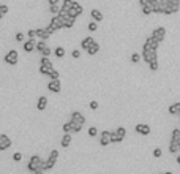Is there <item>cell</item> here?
<instances>
[{"label": "cell", "mask_w": 180, "mask_h": 174, "mask_svg": "<svg viewBox=\"0 0 180 174\" xmlns=\"http://www.w3.org/2000/svg\"><path fill=\"white\" fill-rule=\"evenodd\" d=\"M27 169L30 172H35L38 169H44V160L40 157V155H33V157H30V160H28Z\"/></svg>", "instance_id": "obj_1"}, {"label": "cell", "mask_w": 180, "mask_h": 174, "mask_svg": "<svg viewBox=\"0 0 180 174\" xmlns=\"http://www.w3.org/2000/svg\"><path fill=\"white\" fill-rule=\"evenodd\" d=\"M142 59H144L145 63H150L153 60H158V54H156V49L150 48L149 44L144 43V46H142Z\"/></svg>", "instance_id": "obj_2"}, {"label": "cell", "mask_w": 180, "mask_h": 174, "mask_svg": "<svg viewBox=\"0 0 180 174\" xmlns=\"http://www.w3.org/2000/svg\"><path fill=\"white\" fill-rule=\"evenodd\" d=\"M82 124H79V122H76V120H73V119H71V120L68 122V124H65L63 127H62V130L65 131V133H79L81 130H82Z\"/></svg>", "instance_id": "obj_3"}, {"label": "cell", "mask_w": 180, "mask_h": 174, "mask_svg": "<svg viewBox=\"0 0 180 174\" xmlns=\"http://www.w3.org/2000/svg\"><path fill=\"white\" fill-rule=\"evenodd\" d=\"M57 158H59V150H52L49 154V157H47V160L44 161V171H49L55 166V163H57Z\"/></svg>", "instance_id": "obj_4"}, {"label": "cell", "mask_w": 180, "mask_h": 174, "mask_svg": "<svg viewBox=\"0 0 180 174\" xmlns=\"http://www.w3.org/2000/svg\"><path fill=\"white\" fill-rule=\"evenodd\" d=\"M17 60H19V54H17V51L13 49V51H9V52L5 54V63H8V65H16Z\"/></svg>", "instance_id": "obj_5"}, {"label": "cell", "mask_w": 180, "mask_h": 174, "mask_svg": "<svg viewBox=\"0 0 180 174\" xmlns=\"http://www.w3.org/2000/svg\"><path fill=\"white\" fill-rule=\"evenodd\" d=\"M47 89H49L51 92H54V94H59L60 90H62L60 79H51L49 82H47Z\"/></svg>", "instance_id": "obj_6"}, {"label": "cell", "mask_w": 180, "mask_h": 174, "mask_svg": "<svg viewBox=\"0 0 180 174\" xmlns=\"http://www.w3.org/2000/svg\"><path fill=\"white\" fill-rule=\"evenodd\" d=\"M82 11H84V8H82V5H81V3H78V2H74V3H73V6L68 10L70 16H73V17H78V16H81V14H82Z\"/></svg>", "instance_id": "obj_7"}, {"label": "cell", "mask_w": 180, "mask_h": 174, "mask_svg": "<svg viewBox=\"0 0 180 174\" xmlns=\"http://www.w3.org/2000/svg\"><path fill=\"white\" fill-rule=\"evenodd\" d=\"M152 36L156 38L161 43L164 40V36H166V29H164V27H156V29H153V32H152Z\"/></svg>", "instance_id": "obj_8"}, {"label": "cell", "mask_w": 180, "mask_h": 174, "mask_svg": "<svg viewBox=\"0 0 180 174\" xmlns=\"http://www.w3.org/2000/svg\"><path fill=\"white\" fill-rule=\"evenodd\" d=\"M22 49H24V52H33V51L36 49V43H35V40H32V38L25 40V41L22 43Z\"/></svg>", "instance_id": "obj_9"}, {"label": "cell", "mask_w": 180, "mask_h": 174, "mask_svg": "<svg viewBox=\"0 0 180 174\" xmlns=\"http://www.w3.org/2000/svg\"><path fill=\"white\" fill-rule=\"evenodd\" d=\"M9 146H11V139H9L8 135H0V150H6L9 149Z\"/></svg>", "instance_id": "obj_10"}, {"label": "cell", "mask_w": 180, "mask_h": 174, "mask_svg": "<svg viewBox=\"0 0 180 174\" xmlns=\"http://www.w3.org/2000/svg\"><path fill=\"white\" fill-rule=\"evenodd\" d=\"M112 141H111V131H108V130H104V131H101V135H100V144L101 146H109Z\"/></svg>", "instance_id": "obj_11"}, {"label": "cell", "mask_w": 180, "mask_h": 174, "mask_svg": "<svg viewBox=\"0 0 180 174\" xmlns=\"http://www.w3.org/2000/svg\"><path fill=\"white\" fill-rule=\"evenodd\" d=\"M134 130H136V133H139V135H144V136L150 135V131H152V130H150V127H149L147 124H138Z\"/></svg>", "instance_id": "obj_12"}, {"label": "cell", "mask_w": 180, "mask_h": 174, "mask_svg": "<svg viewBox=\"0 0 180 174\" xmlns=\"http://www.w3.org/2000/svg\"><path fill=\"white\" fill-rule=\"evenodd\" d=\"M180 10V3H169L166 5V10H164V14H174Z\"/></svg>", "instance_id": "obj_13"}, {"label": "cell", "mask_w": 180, "mask_h": 174, "mask_svg": "<svg viewBox=\"0 0 180 174\" xmlns=\"http://www.w3.org/2000/svg\"><path fill=\"white\" fill-rule=\"evenodd\" d=\"M51 22H52V24H54V25L57 27V29H59V30H60V29H65V22H63V17H62L60 14L54 16L52 19H51Z\"/></svg>", "instance_id": "obj_14"}, {"label": "cell", "mask_w": 180, "mask_h": 174, "mask_svg": "<svg viewBox=\"0 0 180 174\" xmlns=\"http://www.w3.org/2000/svg\"><path fill=\"white\" fill-rule=\"evenodd\" d=\"M93 43H95V38H93V36H85V38L81 41V48L85 49V52H87V49L92 46Z\"/></svg>", "instance_id": "obj_15"}, {"label": "cell", "mask_w": 180, "mask_h": 174, "mask_svg": "<svg viewBox=\"0 0 180 174\" xmlns=\"http://www.w3.org/2000/svg\"><path fill=\"white\" fill-rule=\"evenodd\" d=\"M36 35H38V38L40 40H49V36H51V33L47 32V29H36Z\"/></svg>", "instance_id": "obj_16"}, {"label": "cell", "mask_w": 180, "mask_h": 174, "mask_svg": "<svg viewBox=\"0 0 180 174\" xmlns=\"http://www.w3.org/2000/svg\"><path fill=\"white\" fill-rule=\"evenodd\" d=\"M47 106V98L46 97H40L38 98V103H36V109L38 111H44Z\"/></svg>", "instance_id": "obj_17"}, {"label": "cell", "mask_w": 180, "mask_h": 174, "mask_svg": "<svg viewBox=\"0 0 180 174\" xmlns=\"http://www.w3.org/2000/svg\"><path fill=\"white\" fill-rule=\"evenodd\" d=\"M71 119L73 120H76V122H79V124H85V117L79 113V111H73V114H71Z\"/></svg>", "instance_id": "obj_18"}, {"label": "cell", "mask_w": 180, "mask_h": 174, "mask_svg": "<svg viewBox=\"0 0 180 174\" xmlns=\"http://www.w3.org/2000/svg\"><path fill=\"white\" fill-rule=\"evenodd\" d=\"M145 44H149V46H150V48H153V49H158V46H160V41L150 35L149 38L145 40Z\"/></svg>", "instance_id": "obj_19"}, {"label": "cell", "mask_w": 180, "mask_h": 174, "mask_svg": "<svg viewBox=\"0 0 180 174\" xmlns=\"http://www.w3.org/2000/svg\"><path fill=\"white\" fill-rule=\"evenodd\" d=\"M169 152H171V154H177V152H180V147H178L177 139H171V143H169Z\"/></svg>", "instance_id": "obj_20"}, {"label": "cell", "mask_w": 180, "mask_h": 174, "mask_svg": "<svg viewBox=\"0 0 180 174\" xmlns=\"http://www.w3.org/2000/svg\"><path fill=\"white\" fill-rule=\"evenodd\" d=\"M167 111H169L171 116H178V113H180V103H174V105H171V106L167 108Z\"/></svg>", "instance_id": "obj_21"}, {"label": "cell", "mask_w": 180, "mask_h": 174, "mask_svg": "<svg viewBox=\"0 0 180 174\" xmlns=\"http://www.w3.org/2000/svg\"><path fill=\"white\" fill-rule=\"evenodd\" d=\"M71 133H65L63 135V138H62V147H70V144H71Z\"/></svg>", "instance_id": "obj_22"}, {"label": "cell", "mask_w": 180, "mask_h": 174, "mask_svg": "<svg viewBox=\"0 0 180 174\" xmlns=\"http://www.w3.org/2000/svg\"><path fill=\"white\" fill-rule=\"evenodd\" d=\"M90 16H92V19L97 21V22H101L103 21V13L100 10H92L90 11Z\"/></svg>", "instance_id": "obj_23"}, {"label": "cell", "mask_w": 180, "mask_h": 174, "mask_svg": "<svg viewBox=\"0 0 180 174\" xmlns=\"http://www.w3.org/2000/svg\"><path fill=\"white\" fill-rule=\"evenodd\" d=\"M54 70V65H40V73L44 76H49V73Z\"/></svg>", "instance_id": "obj_24"}, {"label": "cell", "mask_w": 180, "mask_h": 174, "mask_svg": "<svg viewBox=\"0 0 180 174\" xmlns=\"http://www.w3.org/2000/svg\"><path fill=\"white\" fill-rule=\"evenodd\" d=\"M87 52L90 54V56H95V54H98V52H100V44H98L97 41H95V43L92 44V46L87 49Z\"/></svg>", "instance_id": "obj_25"}, {"label": "cell", "mask_w": 180, "mask_h": 174, "mask_svg": "<svg viewBox=\"0 0 180 174\" xmlns=\"http://www.w3.org/2000/svg\"><path fill=\"white\" fill-rule=\"evenodd\" d=\"M73 3H74L73 0H62V10L63 11H68L70 8L73 6Z\"/></svg>", "instance_id": "obj_26"}, {"label": "cell", "mask_w": 180, "mask_h": 174, "mask_svg": "<svg viewBox=\"0 0 180 174\" xmlns=\"http://www.w3.org/2000/svg\"><path fill=\"white\" fill-rule=\"evenodd\" d=\"M46 48H47V43H46L44 40H40V41L36 43V51H38V52L43 54V51H44Z\"/></svg>", "instance_id": "obj_27"}, {"label": "cell", "mask_w": 180, "mask_h": 174, "mask_svg": "<svg viewBox=\"0 0 180 174\" xmlns=\"http://www.w3.org/2000/svg\"><path fill=\"white\" fill-rule=\"evenodd\" d=\"M111 141L112 143H122L123 141V138L117 133V131H111Z\"/></svg>", "instance_id": "obj_28"}, {"label": "cell", "mask_w": 180, "mask_h": 174, "mask_svg": "<svg viewBox=\"0 0 180 174\" xmlns=\"http://www.w3.org/2000/svg\"><path fill=\"white\" fill-rule=\"evenodd\" d=\"M54 54L59 59H62V57H65V54H66V51H65V48H62V46H59V48H55L54 49Z\"/></svg>", "instance_id": "obj_29"}, {"label": "cell", "mask_w": 180, "mask_h": 174, "mask_svg": "<svg viewBox=\"0 0 180 174\" xmlns=\"http://www.w3.org/2000/svg\"><path fill=\"white\" fill-rule=\"evenodd\" d=\"M60 8H62V6H59V3H54V5H49V11H51L54 16H57V14L60 13Z\"/></svg>", "instance_id": "obj_30"}, {"label": "cell", "mask_w": 180, "mask_h": 174, "mask_svg": "<svg viewBox=\"0 0 180 174\" xmlns=\"http://www.w3.org/2000/svg\"><path fill=\"white\" fill-rule=\"evenodd\" d=\"M152 13H153V5L152 3L142 6V14H152Z\"/></svg>", "instance_id": "obj_31"}, {"label": "cell", "mask_w": 180, "mask_h": 174, "mask_svg": "<svg viewBox=\"0 0 180 174\" xmlns=\"http://www.w3.org/2000/svg\"><path fill=\"white\" fill-rule=\"evenodd\" d=\"M87 29H89L90 32H97V30H98V22H97V21H92V22H89Z\"/></svg>", "instance_id": "obj_32"}, {"label": "cell", "mask_w": 180, "mask_h": 174, "mask_svg": "<svg viewBox=\"0 0 180 174\" xmlns=\"http://www.w3.org/2000/svg\"><path fill=\"white\" fill-rule=\"evenodd\" d=\"M46 29H47V32H49L51 35H54V33H55L57 30H59V29H57V27H55V25L52 24V22H49V24H47V27H46Z\"/></svg>", "instance_id": "obj_33"}, {"label": "cell", "mask_w": 180, "mask_h": 174, "mask_svg": "<svg viewBox=\"0 0 180 174\" xmlns=\"http://www.w3.org/2000/svg\"><path fill=\"white\" fill-rule=\"evenodd\" d=\"M47 78H49V79H59V78H60V73L54 68V70L49 73V76H47Z\"/></svg>", "instance_id": "obj_34"}, {"label": "cell", "mask_w": 180, "mask_h": 174, "mask_svg": "<svg viewBox=\"0 0 180 174\" xmlns=\"http://www.w3.org/2000/svg\"><path fill=\"white\" fill-rule=\"evenodd\" d=\"M180 138V128H174L172 135H171V139H178Z\"/></svg>", "instance_id": "obj_35"}, {"label": "cell", "mask_w": 180, "mask_h": 174, "mask_svg": "<svg viewBox=\"0 0 180 174\" xmlns=\"http://www.w3.org/2000/svg\"><path fill=\"white\" fill-rule=\"evenodd\" d=\"M97 135H98L97 127H90V128H89V136H90V138H95Z\"/></svg>", "instance_id": "obj_36"}, {"label": "cell", "mask_w": 180, "mask_h": 174, "mask_svg": "<svg viewBox=\"0 0 180 174\" xmlns=\"http://www.w3.org/2000/svg\"><path fill=\"white\" fill-rule=\"evenodd\" d=\"M139 60H141V54L133 52V54H131V62H133V63H138Z\"/></svg>", "instance_id": "obj_37"}, {"label": "cell", "mask_w": 180, "mask_h": 174, "mask_svg": "<svg viewBox=\"0 0 180 174\" xmlns=\"http://www.w3.org/2000/svg\"><path fill=\"white\" fill-rule=\"evenodd\" d=\"M40 65H52V62L49 60V57H41V60H40Z\"/></svg>", "instance_id": "obj_38"}, {"label": "cell", "mask_w": 180, "mask_h": 174, "mask_svg": "<svg viewBox=\"0 0 180 174\" xmlns=\"http://www.w3.org/2000/svg\"><path fill=\"white\" fill-rule=\"evenodd\" d=\"M149 67H150V70H152V71H156V70H158V67H160V65H158V60L150 62V63H149Z\"/></svg>", "instance_id": "obj_39"}, {"label": "cell", "mask_w": 180, "mask_h": 174, "mask_svg": "<svg viewBox=\"0 0 180 174\" xmlns=\"http://www.w3.org/2000/svg\"><path fill=\"white\" fill-rule=\"evenodd\" d=\"M27 35H28V38H32V40H35V36H38V35H36V30H35V29H30V30L27 32Z\"/></svg>", "instance_id": "obj_40"}, {"label": "cell", "mask_w": 180, "mask_h": 174, "mask_svg": "<svg viewBox=\"0 0 180 174\" xmlns=\"http://www.w3.org/2000/svg\"><path fill=\"white\" fill-rule=\"evenodd\" d=\"M120 136H122V138H125V135H127V130H125V128H123V127H119L117 128V130H116Z\"/></svg>", "instance_id": "obj_41"}, {"label": "cell", "mask_w": 180, "mask_h": 174, "mask_svg": "<svg viewBox=\"0 0 180 174\" xmlns=\"http://www.w3.org/2000/svg\"><path fill=\"white\" fill-rule=\"evenodd\" d=\"M161 155H163V150H161L160 147H156V149L153 150V157H155V158H160Z\"/></svg>", "instance_id": "obj_42"}, {"label": "cell", "mask_w": 180, "mask_h": 174, "mask_svg": "<svg viewBox=\"0 0 180 174\" xmlns=\"http://www.w3.org/2000/svg\"><path fill=\"white\" fill-rule=\"evenodd\" d=\"M51 54H54V51H52V49H51L49 46H47V48H46V49L43 51V56H44V57H49Z\"/></svg>", "instance_id": "obj_43"}, {"label": "cell", "mask_w": 180, "mask_h": 174, "mask_svg": "<svg viewBox=\"0 0 180 174\" xmlns=\"http://www.w3.org/2000/svg\"><path fill=\"white\" fill-rule=\"evenodd\" d=\"M0 11H2L3 14H8V11H9V8H8L6 5H0Z\"/></svg>", "instance_id": "obj_44"}, {"label": "cell", "mask_w": 180, "mask_h": 174, "mask_svg": "<svg viewBox=\"0 0 180 174\" xmlns=\"http://www.w3.org/2000/svg\"><path fill=\"white\" fill-rule=\"evenodd\" d=\"M71 56H73L74 59H79V57H81V51H78V49H74V51L71 52Z\"/></svg>", "instance_id": "obj_45"}, {"label": "cell", "mask_w": 180, "mask_h": 174, "mask_svg": "<svg viewBox=\"0 0 180 174\" xmlns=\"http://www.w3.org/2000/svg\"><path fill=\"white\" fill-rule=\"evenodd\" d=\"M22 40H24V33L17 32V33H16V41H21V43H22Z\"/></svg>", "instance_id": "obj_46"}, {"label": "cell", "mask_w": 180, "mask_h": 174, "mask_svg": "<svg viewBox=\"0 0 180 174\" xmlns=\"http://www.w3.org/2000/svg\"><path fill=\"white\" fill-rule=\"evenodd\" d=\"M21 158H22V155L19 154V152H16V154L13 155V160H14V161H21Z\"/></svg>", "instance_id": "obj_47"}, {"label": "cell", "mask_w": 180, "mask_h": 174, "mask_svg": "<svg viewBox=\"0 0 180 174\" xmlns=\"http://www.w3.org/2000/svg\"><path fill=\"white\" fill-rule=\"evenodd\" d=\"M149 3H152V0H139L141 8H142V6H145V5H149Z\"/></svg>", "instance_id": "obj_48"}, {"label": "cell", "mask_w": 180, "mask_h": 174, "mask_svg": "<svg viewBox=\"0 0 180 174\" xmlns=\"http://www.w3.org/2000/svg\"><path fill=\"white\" fill-rule=\"evenodd\" d=\"M90 109H93V111H95V109H98V102H90Z\"/></svg>", "instance_id": "obj_49"}, {"label": "cell", "mask_w": 180, "mask_h": 174, "mask_svg": "<svg viewBox=\"0 0 180 174\" xmlns=\"http://www.w3.org/2000/svg\"><path fill=\"white\" fill-rule=\"evenodd\" d=\"M47 2H49V5H54V3H59L60 0H47Z\"/></svg>", "instance_id": "obj_50"}, {"label": "cell", "mask_w": 180, "mask_h": 174, "mask_svg": "<svg viewBox=\"0 0 180 174\" xmlns=\"http://www.w3.org/2000/svg\"><path fill=\"white\" fill-rule=\"evenodd\" d=\"M32 174H44V169H38V171H35V172H32Z\"/></svg>", "instance_id": "obj_51"}, {"label": "cell", "mask_w": 180, "mask_h": 174, "mask_svg": "<svg viewBox=\"0 0 180 174\" xmlns=\"http://www.w3.org/2000/svg\"><path fill=\"white\" fill-rule=\"evenodd\" d=\"M177 163H178V165H180V154H178V155H177Z\"/></svg>", "instance_id": "obj_52"}, {"label": "cell", "mask_w": 180, "mask_h": 174, "mask_svg": "<svg viewBox=\"0 0 180 174\" xmlns=\"http://www.w3.org/2000/svg\"><path fill=\"white\" fill-rule=\"evenodd\" d=\"M3 16H5V14H3L2 11H0V19H2V17H3Z\"/></svg>", "instance_id": "obj_53"}, {"label": "cell", "mask_w": 180, "mask_h": 174, "mask_svg": "<svg viewBox=\"0 0 180 174\" xmlns=\"http://www.w3.org/2000/svg\"><path fill=\"white\" fill-rule=\"evenodd\" d=\"M177 143H178V147H180V138H178V139H177Z\"/></svg>", "instance_id": "obj_54"}, {"label": "cell", "mask_w": 180, "mask_h": 174, "mask_svg": "<svg viewBox=\"0 0 180 174\" xmlns=\"http://www.w3.org/2000/svg\"><path fill=\"white\" fill-rule=\"evenodd\" d=\"M164 174H174V172H171V171H167V172H164Z\"/></svg>", "instance_id": "obj_55"}, {"label": "cell", "mask_w": 180, "mask_h": 174, "mask_svg": "<svg viewBox=\"0 0 180 174\" xmlns=\"http://www.w3.org/2000/svg\"><path fill=\"white\" fill-rule=\"evenodd\" d=\"M161 174H164V172H161Z\"/></svg>", "instance_id": "obj_56"}, {"label": "cell", "mask_w": 180, "mask_h": 174, "mask_svg": "<svg viewBox=\"0 0 180 174\" xmlns=\"http://www.w3.org/2000/svg\"><path fill=\"white\" fill-rule=\"evenodd\" d=\"M178 116H180V113H178Z\"/></svg>", "instance_id": "obj_57"}, {"label": "cell", "mask_w": 180, "mask_h": 174, "mask_svg": "<svg viewBox=\"0 0 180 174\" xmlns=\"http://www.w3.org/2000/svg\"><path fill=\"white\" fill-rule=\"evenodd\" d=\"M0 5H2V3H0Z\"/></svg>", "instance_id": "obj_58"}, {"label": "cell", "mask_w": 180, "mask_h": 174, "mask_svg": "<svg viewBox=\"0 0 180 174\" xmlns=\"http://www.w3.org/2000/svg\"><path fill=\"white\" fill-rule=\"evenodd\" d=\"M0 135H2V133H0Z\"/></svg>", "instance_id": "obj_59"}, {"label": "cell", "mask_w": 180, "mask_h": 174, "mask_svg": "<svg viewBox=\"0 0 180 174\" xmlns=\"http://www.w3.org/2000/svg\"><path fill=\"white\" fill-rule=\"evenodd\" d=\"M178 2H180V0H178Z\"/></svg>", "instance_id": "obj_60"}]
</instances>
